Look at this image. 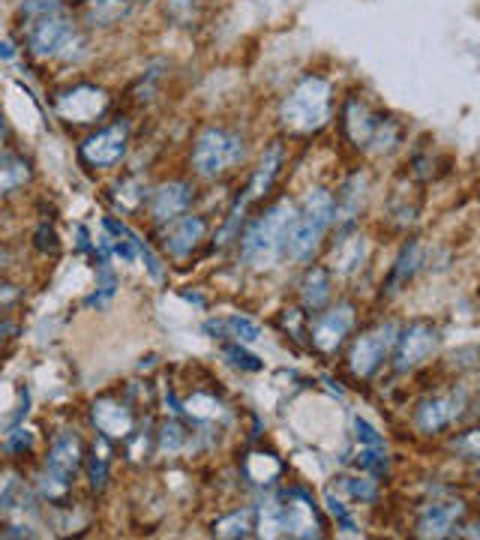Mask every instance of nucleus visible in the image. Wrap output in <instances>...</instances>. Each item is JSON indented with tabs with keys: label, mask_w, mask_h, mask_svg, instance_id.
<instances>
[{
	"label": "nucleus",
	"mask_w": 480,
	"mask_h": 540,
	"mask_svg": "<svg viewBox=\"0 0 480 540\" xmlns=\"http://www.w3.org/2000/svg\"><path fill=\"white\" fill-rule=\"evenodd\" d=\"M333 114V87L321 75H303L279 105V123L294 135H312Z\"/></svg>",
	"instance_id": "f257e3e1"
},
{
	"label": "nucleus",
	"mask_w": 480,
	"mask_h": 540,
	"mask_svg": "<svg viewBox=\"0 0 480 540\" xmlns=\"http://www.w3.org/2000/svg\"><path fill=\"white\" fill-rule=\"evenodd\" d=\"M333 213H336V201L327 189L315 186L306 192L303 198V207L297 210L294 216V225H291V234H288V246H285V255L294 258V261H306L315 246L321 243L324 231L330 228L333 222Z\"/></svg>",
	"instance_id": "f03ea898"
},
{
	"label": "nucleus",
	"mask_w": 480,
	"mask_h": 540,
	"mask_svg": "<svg viewBox=\"0 0 480 540\" xmlns=\"http://www.w3.org/2000/svg\"><path fill=\"white\" fill-rule=\"evenodd\" d=\"M294 216H297V210H294L291 201L273 204L243 234V258L249 264H270L276 255H282L285 246H288V234H291Z\"/></svg>",
	"instance_id": "7ed1b4c3"
},
{
	"label": "nucleus",
	"mask_w": 480,
	"mask_h": 540,
	"mask_svg": "<svg viewBox=\"0 0 480 540\" xmlns=\"http://www.w3.org/2000/svg\"><path fill=\"white\" fill-rule=\"evenodd\" d=\"M243 159V141L231 129L207 126L192 147V168L201 177H219L225 168Z\"/></svg>",
	"instance_id": "20e7f679"
},
{
	"label": "nucleus",
	"mask_w": 480,
	"mask_h": 540,
	"mask_svg": "<svg viewBox=\"0 0 480 540\" xmlns=\"http://www.w3.org/2000/svg\"><path fill=\"white\" fill-rule=\"evenodd\" d=\"M396 339H399V327L393 321L387 324H378L366 333H360L348 351V369L354 378H369L375 375V369L384 363V357L396 348Z\"/></svg>",
	"instance_id": "39448f33"
},
{
	"label": "nucleus",
	"mask_w": 480,
	"mask_h": 540,
	"mask_svg": "<svg viewBox=\"0 0 480 540\" xmlns=\"http://www.w3.org/2000/svg\"><path fill=\"white\" fill-rule=\"evenodd\" d=\"M27 45L36 57H69L81 45V36L66 15L48 12L30 27Z\"/></svg>",
	"instance_id": "423d86ee"
},
{
	"label": "nucleus",
	"mask_w": 480,
	"mask_h": 540,
	"mask_svg": "<svg viewBox=\"0 0 480 540\" xmlns=\"http://www.w3.org/2000/svg\"><path fill=\"white\" fill-rule=\"evenodd\" d=\"M126 144H129V123L117 120V123L87 135L78 147V156L93 168H108V165H117L123 159Z\"/></svg>",
	"instance_id": "0eeeda50"
},
{
	"label": "nucleus",
	"mask_w": 480,
	"mask_h": 540,
	"mask_svg": "<svg viewBox=\"0 0 480 540\" xmlns=\"http://www.w3.org/2000/svg\"><path fill=\"white\" fill-rule=\"evenodd\" d=\"M279 165H282V144L273 141V144L264 150V156H261L255 174L249 177L243 195L237 198V204H234V210H231V216H228V225H225L222 237H228V234L237 228V219H240V213L246 210V204H252V201H258L261 195H267V189L273 186V180H276V174H279Z\"/></svg>",
	"instance_id": "6e6552de"
},
{
	"label": "nucleus",
	"mask_w": 480,
	"mask_h": 540,
	"mask_svg": "<svg viewBox=\"0 0 480 540\" xmlns=\"http://www.w3.org/2000/svg\"><path fill=\"white\" fill-rule=\"evenodd\" d=\"M108 108V93L93 84H78L57 96V114L69 123H93Z\"/></svg>",
	"instance_id": "1a4fd4ad"
},
{
	"label": "nucleus",
	"mask_w": 480,
	"mask_h": 540,
	"mask_svg": "<svg viewBox=\"0 0 480 540\" xmlns=\"http://www.w3.org/2000/svg\"><path fill=\"white\" fill-rule=\"evenodd\" d=\"M438 348V330L426 321L411 324L396 339V372H408L420 363H426Z\"/></svg>",
	"instance_id": "9d476101"
},
{
	"label": "nucleus",
	"mask_w": 480,
	"mask_h": 540,
	"mask_svg": "<svg viewBox=\"0 0 480 540\" xmlns=\"http://www.w3.org/2000/svg\"><path fill=\"white\" fill-rule=\"evenodd\" d=\"M276 528H285L291 537H321L315 510L303 492H288L285 504H276Z\"/></svg>",
	"instance_id": "9b49d317"
},
{
	"label": "nucleus",
	"mask_w": 480,
	"mask_h": 540,
	"mask_svg": "<svg viewBox=\"0 0 480 540\" xmlns=\"http://www.w3.org/2000/svg\"><path fill=\"white\" fill-rule=\"evenodd\" d=\"M351 327H354V309L348 303H342L330 312H321L312 324V345L324 354H333Z\"/></svg>",
	"instance_id": "f8f14e48"
},
{
	"label": "nucleus",
	"mask_w": 480,
	"mask_h": 540,
	"mask_svg": "<svg viewBox=\"0 0 480 540\" xmlns=\"http://www.w3.org/2000/svg\"><path fill=\"white\" fill-rule=\"evenodd\" d=\"M204 219L195 213H180L174 219H168V225L162 228V246L174 255V258H186L201 240H204Z\"/></svg>",
	"instance_id": "ddd939ff"
},
{
	"label": "nucleus",
	"mask_w": 480,
	"mask_h": 540,
	"mask_svg": "<svg viewBox=\"0 0 480 540\" xmlns=\"http://www.w3.org/2000/svg\"><path fill=\"white\" fill-rule=\"evenodd\" d=\"M462 408V393H444V396H429L414 408V426L426 435L450 426L459 417Z\"/></svg>",
	"instance_id": "4468645a"
},
{
	"label": "nucleus",
	"mask_w": 480,
	"mask_h": 540,
	"mask_svg": "<svg viewBox=\"0 0 480 540\" xmlns=\"http://www.w3.org/2000/svg\"><path fill=\"white\" fill-rule=\"evenodd\" d=\"M378 123H381V114H375L363 99H357V96L345 99V108H342V132H345V138H348L354 147H369Z\"/></svg>",
	"instance_id": "2eb2a0df"
},
{
	"label": "nucleus",
	"mask_w": 480,
	"mask_h": 540,
	"mask_svg": "<svg viewBox=\"0 0 480 540\" xmlns=\"http://www.w3.org/2000/svg\"><path fill=\"white\" fill-rule=\"evenodd\" d=\"M78 468H81V441H78L75 432H60V435L51 441L45 471L69 483Z\"/></svg>",
	"instance_id": "dca6fc26"
},
{
	"label": "nucleus",
	"mask_w": 480,
	"mask_h": 540,
	"mask_svg": "<svg viewBox=\"0 0 480 540\" xmlns=\"http://www.w3.org/2000/svg\"><path fill=\"white\" fill-rule=\"evenodd\" d=\"M465 513V504L456 498L450 501H432L420 519H417V537H447L456 525V519Z\"/></svg>",
	"instance_id": "f3484780"
},
{
	"label": "nucleus",
	"mask_w": 480,
	"mask_h": 540,
	"mask_svg": "<svg viewBox=\"0 0 480 540\" xmlns=\"http://www.w3.org/2000/svg\"><path fill=\"white\" fill-rule=\"evenodd\" d=\"M189 201H192V186L183 183V180H171V183H162L159 189H153V195H150V213H153V219L168 222V219L186 213Z\"/></svg>",
	"instance_id": "a211bd4d"
},
{
	"label": "nucleus",
	"mask_w": 480,
	"mask_h": 540,
	"mask_svg": "<svg viewBox=\"0 0 480 540\" xmlns=\"http://www.w3.org/2000/svg\"><path fill=\"white\" fill-rule=\"evenodd\" d=\"M93 423L105 438H126L132 432V414L114 399H99L93 405Z\"/></svg>",
	"instance_id": "6ab92c4d"
},
{
	"label": "nucleus",
	"mask_w": 480,
	"mask_h": 540,
	"mask_svg": "<svg viewBox=\"0 0 480 540\" xmlns=\"http://www.w3.org/2000/svg\"><path fill=\"white\" fill-rule=\"evenodd\" d=\"M204 333H207V336H216V339H234V342H258V339H261L258 321H252V318H246V315L210 318V321H204Z\"/></svg>",
	"instance_id": "aec40b11"
},
{
	"label": "nucleus",
	"mask_w": 480,
	"mask_h": 540,
	"mask_svg": "<svg viewBox=\"0 0 480 540\" xmlns=\"http://www.w3.org/2000/svg\"><path fill=\"white\" fill-rule=\"evenodd\" d=\"M420 252H423L420 240H411V243L402 246V252H399V258H396V264H393V270L387 276V294L402 291V285H408V279L420 270V261H423Z\"/></svg>",
	"instance_id": "412c9836"
},
{
	"label": "nucleus",
	"mask_w": 480,
	"mask_h": 540,
	"mask_svg": "<svg viewBox=\"0 0 480 540\" xmlns=\"http://www.w3.org/2000/svg\"><path fill=\"white\" fill-rule=\"evenodd\" d=\"M300 300L306 309H321L330 300V273L324 267H312L306 270L303 282H300Z\"/></svg>",
	"instance_id": "4be33fe9"
},
{
	"label": "nucleus",
	"mask_w": 480,
	"mask_h": 540,
	"mask_svg": "<svg viewBox=\"0 0 480 540\" xmlns=\"http://www.w3.org/2000/svg\"><path fill=\"white\" fill-rule=\"evenodd\" d=\"M360 201H363V177L354 174L348 177V183L342 186L339 198H336V213H333V222H342L345 228L354 222L357 210H360Z\"/></svg>",
	"instance_id": "5701e85b"
},
{
	"label": "nucleus",
	"mask_w": 480,
	"mask_h": 540,
	"mask_svg": "<svg viewBox=\"0 0 480 540\" xmlns=\"http://www.w3.org/2000/svg\"><path fill=\"white\" fill-rule=\"evenodd\" d=\"M243 471L252 483H273L279 474H282V462L273 456V453H264V450H255L246 456L243 462Z\"/></svg>",
	"instance_id": "b1692460"
},
{
	"label": "nucleus",
	"mask_w": 480,
	"mask_h": 540,
	"mask_svg": "<svg viewBox=\"0 0 480 540\" xmlns=\"http://www.w3.org/2000/svg\"><path fill=\"white\" fill-rule=\"evenodd\" d=\"M30 180V165L21 156H0V195L24 186Z\"/></svg>",
	"instance_id": "393cba45"
},
{
	"label": "nucleus",
	"mask_w": 480,
	"mask_h": 540,
	"mask_svg": "<svg viewBox=\"0 0 480 540\" xmlns=\"http://www.w3.org/2000/svg\"><path fill=\"white\" fill-rule=\"evenodd\" d=\"M363 258H366V243H363V237H351V240H339V246L333 249V261H336V267L342 270V273H351V270H357L360 264H363Z\"/></svg>",
	"instance_id": "a878e982"
},
{
	"label": "nucleus",
	"mask_w": 480,
	"mask_h": 540,
	"mask_svg": "<svg viewBox=\"0 0 480 540\" xmlns=\"http://www.w3.org/2000/svg\"><path fill=\"white\" fill-rule=\"evenodd\" d=\"M126 12H129V3H126V0H87V21H90V24H99V27L114 24V21L123 18Z\"/></svg>",
	"instance_id": "bb28decb"
},
{
	"label": "nucleus",
	"mask_w": 480,
	"mask_h": 540,
	"mask_svg": "<svg viewBox=\"0 0 480 540\" xmlns=\"http://www.w3.org/2000/svg\"><path fill=\"white\" fill-rule=\"evenodd\" d=\"M108 465H111V447H108L105 435H99L93 441V450H90V483H93V489H105Z\"/></svg>",
	"instance_id": "cd10ccee"
},
{
	"label": "nucleus",
	"mask_w": 480,
	"mask_h": 540,
	"mask_svg": "<svg viewBox=\"0 0 480 540\" xmlns=\"http://www.w3.org/2000/svg\"><path fill=\"white\" fill-rule=\"evenodd\" d=\"M216 537H249L252 534V510H237L231 516H222L213 522Z\"/></svg>",
	"instance_id": "c85d7f7f"
},
{
	"label": "nucleus",
	"mask_w": 480,
	"mask_h": 540,
	"mask_svg": "<svg viewBox=\"0 0 480 540\" xmlns=\"http://www.w3.org/2000/svg\"><path fill=\"white\" fill-rule=\"evenodd\" d=\"M351 429H354V438H357V444L360 447H378V450H387L384 447V438H381V432L372 426V423H366L363 417H351Z\"/></svg>",
	"instance_id": "c756f323"
},
{
	"label": "nucleus",
	"mask_w": 480,
	"mask_h": 540,
	"mask_svg": "<svg viewBox=\"0 0 480 540\" xmlns=\"http://www.w3.org/2000/svg\"><path fill=\"white\" fill-rule=\"evenodd\" d=\"M450 447L456 450V453H462V456H471V459H480V426H474V429H465V432H459L453 441H450Z\"/></svg>",
	"instance_id": "7c9ffc66"
},
{
	"label": "nucleus",
	"mask_w": 480,
	"mask_h": 540,
	"mask_svg": "<svg viewBox=\"0 0 480 540\" xmlns=\"http://www.w3.org/2000/svg\"><path fill=\"white\" fill-rule=\"evenodd\" d=\"M345 489L354 501H375L378 495V486L369 477H345Z\"/></svg>",
	"instance_id": "2f4dec72"
},
{
	"label": "nucleus",
	"mask_w": 480,
	"mask_h": 540,
	"mask_svg": "<svg viewBox=\"0 0 480 540\" xmlns=\"http://www.w3.org/2000/svg\"><path fill=\"white\" fill-rule=\"evenodd\" d=\"M324 504H327V510H330V516L348 531V534H357V522H354V516L345 510V504L333 495V492H324Z\"/></svg>",
	"instance_id": "473e14b6"
},
{
	"label": "nucleus",
	"mask_w": 480,
	"mask_h": 540,
	"mask_svg": "<svg viewBox=\"0 0 480 540\" xmlns=\"http://www.w3.org/2000/svg\"><path fill=\"white\" fill-rule=\"evenodd\" d=\"M225 357H231V363H234V366H240V369H249V372L261 369L258 357H252V354H249V351H243L240 345H225Z\"/></svg>",
	"instance_id": "72a5a7b5"
},
{
	"label": "nucleus",
	"mask_w": 480,
	"mask_h": 540,
	"mask_svg": "<svg viewBox=\"0 0 480 540\" xmlns=\"http://www.w3.org/2000/svg\"><path fill=\"white\" fill-rule=\"evenodd\" d=\"M165 12H168L174 21L189 24L192 15H195V0H168V3H165Z\"/></svg>",
	"instance_id": "f704fd0d"
},
{
	"label": "nucleus",
	"mask_w": 480,
	"mask_h": 540,
	"mask_svg": "<svg viewBox=\"0 0 480 540\" xmlns=\"http://www.w3.org/2000/svg\"><path fill=\"white\" fill-rule=\"evenodd\" d=\"M183 441H186V432H183L177 423H165V426H162V447H165V450H177Z\"/></svg>",
	"instance_id": "c9c22d12"
},
{
	"label": "nucleus",
	"mask_w": 480,
	"mask_h": 540,
	"mask_svg": "<svg viewBox=\"0 0 480 540\" xmlns=\"http://www.w3.org/2000/svg\"><path fill=\"white\" fill-rule=\"evenodd\" d=\"M15 486H18L15 474H0V507H6V504H9V498H12Z\"/></svg>",
	"instance_id": "e433bc0d"
},
{
	"label": "nucleus",
	"mask_w": 480,
	"mask_h": 540,
	"mask_svg": "<svg viewBox=\"0 0 480 540\" xmlns=\"http://www.w3.org/2000/svg\"><path fill=\"white\" fill-rule=\"evenodd\" d=\"M30 441H33V438H30V432H27V429H24V432H21V429H15V432H12V438L6 441V450H27V447H30Z\"/></svg>",
	"instance_id": "4c0bfd02"
},
{
	"label": "nucleus",
	"mask_w": 480,
	"mask_h": 540,
	"mask_svg": "<svg viewBox=\"0 0 480 540\" xmlns=\"http://www.w3.org/2000/svg\"><path fill=\"white\" fill-rule=\"evenodd\" d=\"M18 297H21V288H15V285H0V309L9 306V303H15Z\"/></svg>",
	"instance_id": "58836bf2"
},
{
	"label": "nucleus",
	"mask_w": 480,
	"mask_h": 540,
	"mask_svg": "<svg viewBox=\"0 0 480 540\" xmlns=\"http://www.w3.org/2000/svg\"><path fill=\"white\" fill-rule=\"evenodd\" d=\"M9 264H12V255H9V249H3V246H0V273H3Z\"/></svg>",
	"instance_id": "ea45409f"
},
{
	"label": "nucleus",
	"mask_w": 480,
	"mask_h": 540,
	"mask_svg": "<svg viewBox=\"0 0 480 540\" xmlns=\"http://www.w3.org/2000/svg\"><path fill=\"white\" fill-rule=\"evenodd\" d=\"M0 57H3V60L15 57V51H12V45H9V42H0Z\"/></svg>",
	"instance_id": "a19ab883"
},
{
	"label": "nucleus",
	"mask_w": 480,
	"mask_h": 540,
	"mask_svg": "<svg viewBox=\"0 0 480 540\" xmlns=\"http://www.w3.org/2000/svg\"><path fill=\"white\" fill-rule=\"evenodd\" d=\"M9 333H15V324L12 321H0V339L9 336Z\"/></svg>",
	"instance_id": "79ce46f5"
},
{
	"label": "nucleus",
	"mask_w": 480,
	"mask_h": 540,
	"mask_svg": "<svg viewBox=\"0 0 480 540\" xmlns=\"http://www.w3.org/2000/svg\"><path fill=\"white\" fill-rule=\"evenodd\" d=\"M465 534H468V537H480V525H474V528H471V531H465Z\"/></svg>",
	"instance_id": "37998d69"
},
{
	"label": "nucleus",
	"mask_w": 480,
	"mask_h": 540,
	"mask_svg": "<svg viewBox=\"0 0 480 540\" xmlns=\"http://www.w3.org/2000/svg\"><path fill=\"white\" fill-rule=\"evenodd\" d=\"M6 135V126H3V117H0V138Z\"/></svg>",
	"instance_id": "c03bdc74"
}]
</instances>
